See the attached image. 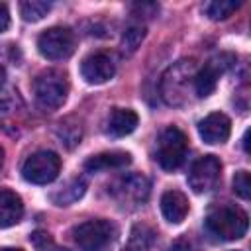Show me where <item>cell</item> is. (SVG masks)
Listing matches in <instances>:
<instances>
[{
	"label": "cell",
	"mask_w": 251,
	"mask_h": 251,
	"mask_svg": "<svg viewBox=\"0 0 251 251\" xmlns=\"http://www.w3.org/2000/svg\"><path fill=\"white\" fill-rule=\"evenodd\" d=\"M206 229L210 235H214L220 241H233L245 235L249 220L247 214L233 204H220L210 208L206 214Z\"/></svg>",
	"instance_id": "obj_1"
},
{
	"label": "cell",
	"mask_w": 251,
	"mask_h": 251,
	"mask_svg": "<svg viewBox=\"0 0 251 251\" xmlns=\"http://www.w3.org/2000/svg\"><path fill=\"white\" fill-rule=\"evenodd\" d=\"M118 237V227L110 220H88L73 227V239L82 251H106Z\"/></svg>",
	"instance_id": "obj_2"
},
{
	"label": "cell",
	"mask_w": 251,
	"mask_h": 251,
	"mask_svg": "<svg viewBox=\"0 0 251 251\" xmlns=\"http://www.w3.org/2000/svg\"><path fill=\"white\" fill-rule=\"evenodd\" d=\"M33 92L39 106H43L45 110L61 108L69 96L67 75L61 71H43L33 82Z\"/></svg>",
	"instance_id": "obj_3"
},
{
	"label": "cell",
	"mask_w": 251,
	"mask_h": 251,
	"mask_svg": "<svg viewBox=\"0 0 251 251\" xmlns=\"http://www.w3.org/2000/svg\"><path fill=\"white\" fill-rule=\"evenodd\" d=\"M186 151H188V143H186V135L171 126L167 127L159 139H157V149H155V159L157 163L165 169V171H176L182 163H184V157H186Z\"/></svg>",
	"instance_id": "obj_4"
},
{
	"label": "cell",
	"mask_w": 251,
	"mask_h": 251,
	"mask_svg": "<svg viewBox=\"0 0 251 251\" xmlns=\"http://www.w3.org/2000/svg\"><path fill=\"white\" fill-rule=\"evenodd\" d=\"M194 65L192 61H178L176 65H173L165 75H163V82H161V92L163 98L169 104H180L182 98L186 96V88L188 84H192L194 80Z\"/></svg>",
	"instance_id": "obj_5"
},
{
	"label": "cell",
	"mask_w": 251,
	"mask_h": 251,
	"mask_svg": "<svg viewBox=\"0 0 251 251\" xmlns=\"http://www.w3.org/2000/svg\"><path fill=\"white\" fill-rule=\"evenodd\" d=\"M61 171V159L53 151H37L29 155L22 167V175L27 182L47 184L57 178Z\"/></svg>",
	"instance_id": "obj_6"
},
{
	"label": "cell",
	"mask_w": 251,
	"mask_h": 251,
	"mask_svg": "<svg viewBox=\"0 0 251 251\" xmlns=\"http://www.w3.org/2000/svg\"><path fill=\"white\" fill-rule=\"evenodd\" d=\"M37 49L49 61L69 59L75 51V35L69 27H49L37 37Z\"/></svg>",
	"instance_id": "obj_7"
},
{
	"label": "cell",
	"mask_w": 251,
	"mask_h": 251,
	"mask_svg": "<svg viewBox=\"0 0 251 251\" xmlns=\"http://www.w3.org/2000/svg\"><path fill=\"white\" fill-rule=\"evenodd\" d=\"M220 173H222V163L216 155H204L200 157L188 171V184L196 194L202 192H210L218 180H220Z\"/></svg>",
	"instance_id": "obj_8"
},
{
	"label": "cell",
	"mask_w": 251,
	"mask_h": 251,
	"mask_svg": "<svg viewBox=\"0 0 251 251\" xmlns=\"http://www.w3.org/2000/svg\"><path fill=\"white\" fill-rule=\"evenodd\" d=\"M233 57L231 55H218L214 59H210L200 71H196L194 75V80H192V88H194V94L204 98V96H210L218 84V78L229 69Z\"/></svg>",
	"instance_id": "obj_9"
},
{
	"label": "cell",
	"mask_w": 251,
	"mask_h": 251,
	"mask_svg": "<svg viewBox=\"0 0 251 251\" xmlns=\"http://www.w3.org/2000/svg\"><path fill=\"white\" fill-rule=\"evenodd\" d=\"M80 75L88 84H104L116 75L114 59L108 53H92L80 63Z\"/></svg>",
	"instance_id": "obj_10"
},
{
	"label": "cell",
	"mask_w": 251,
	"mask_h": 251,
	"mask_svg": "<svg viewBox=\"0 0 251 251\" xmlns=\"http://www.w3.org/2000/svg\"><path fill=\"white\" fill-rule=\"evenodd\" d=\"M229 131H231V122L222 112H212L204 120H200V124H198L200 137L210 145L224 143L229 137Z\"/></svg>",
	"instance_id": "obj_11"
},
{
	"label": "cell",
	"mask_w": 251,
	"mask_h": 251,
	"mask_svg": "<svg viewBox=\"0 0 251 251\" xmlns=\"http://www.w3.org/2000/svg\"><path fill=\"white\" fill-rule=\"evenodd\" d=\"M114 192L116 196L122 200V202H135V204H141L147 200V194H149V182L143 175H127V176H122L116 186H114Z\"/></svg>",
	"instance_id": "obj_12"
},
{
	"label": "cell",
	"mask_w": 251,
	"mask_h": 251,
	"mask_svg": "<svg viewBox=\"0 0 251 251\" xmlns=\"http://www.w3.org/2000/svg\"><path fill=\"white\" fill-rule=\"evenodd\" d=\"M161 212L169 224H180L188 214V198L180 190H167L161 196Z\"/></svg>",
	"instance_id": "obj_13"
},
{
	"label": "cell",
	"mask_w": 251,
	"mask_h": 251,
	"mask_svg": "<svg viewBox=\"0 0 251 251\" xmlns=\"http://www.w3.org/2000/svg\"><path fill=\"white\" fill-rule=\"evenodd\" d=\"M24 216V202L12 190H0V227L16 226Z\"/></svg>",
	"instance_id": "obj_14"
},
{
	"label": "cell",
	"mask_w": 251,
	"mask_h": 251,
	"mask_svg": "<svg viewBox=\"0 0 251 251\" xmlns=\"http://www.w3.org/2000/svg\"><path fill=\"white\" fill-rule=\"evenodd\" d=\"M129 163H131L129 153H124V151H108V153L92 155L84 163V169L88 173H100V171H110V169H122V167H127Z\"/></svg>",
	"instance_id": "obj_15"
},
{
	"label": "cell",
	"mask_w": 251,
	"mask_h": 251,
	"mask_svg": "<svg viewBox=\"0 0 251 251\" xmlns=\"http://www.w3.org/2000/svg\"><path fill=\"white\" fill-rule=\"evenodd\" d=\"M137 114L133 110H127V108H114L110 118H108V133L114 135V137H124V135H129L135 127H137Z\"/></svg>",
	"instance_id": "obj_16"
},
{
	"label": "cell",
	"mask_w": 251,
	"mask_h": 251,
	"mask_svg": "<svg viewBox=\"0 0 251 251\" xmlns=\"http://www.w3.org/2000/svg\"><path fill=\"white\" fill-rule=\"evenodd\" d=\"M157 245H159L157 233H155L149 226L137 224V226H133V229H131L129 243H127V249H126V251H155Z\"/></svg>",
	"instance_id": "obj_17"
},
{
	"label": "cell",
	"mask_w": 251,
	"mask_h": 251,
	"mask_svg": "<svg viewBox=\"0 0 251 251\" xmlns=\"http://www.w3.org/2000/svg\"><path fill=\"white\" fill-rule=\"evenodd\" d=\"M84 190H86V186H84L82 180H71V182H69L67 186H63L59 192L51 194V200H53L57 206H69V204L76 202V200L84 194Z\"/></svg>",
	"instance_id": "obj_18"
},
{
	"label": "cell",
	"mask_w": 251,
	"mask_h": 251,
	"mask_svg": "<svg viewBox=\"0 0 251 251\" xmlns=\"http://www.w3.org/2000/svg\"><path fill=\"white\" fill-rule=\"evenodd\" d=\"M241 6V2H233V0H214V2H206L204 4V14L210 20H226L229 18L237 8Z\"/></svg>",
	"instance_id": "obj_19"
},
{
	"label": "cell",
	"mask_w": 251,
	"mask_h": 251,
	"mask_svg": "<svg viewBox=\"0 0 251 251\" xmlns=\"http://www.w3.org/2000/svg\"><path fill=\"white\" fill-rule=\"evenodd\" d=\"M49 10H51V4L41 0H27L20 4V14L25 22H39L47 16Z\"/></svg>",
	"instance_id": "obj_20"
},
{
	"label": "cell",
	"mask_w": 251,
	"mask_h": 251,
	"mask_svg": "<svg viewBox=\"0 0 251 251\" xmlns=\"http://www.w3.org/2000/svg\"><path fill=\"white\" fill-rule=\"evenodd\" d=\"M143 37H145V27L143 25H129L122 35V51L127 53V55L133 53L141 45Z\"/></svg>",
	"instance_id": "obj_21"
},
{
	"label": "cell",
	"mask_w": 251,
	"mask_h": 251,
	"mask_svg": "<svg viewBox=\"0 0 251 251\" xmlns=\"http://www.w3.org/2000/svg\"><path fill=\"white\" fill-rule=\"evenodd\" d=\"M57 135L61 139V143H65L67 147H73L80 141V135H82V129L78 124H73L71 120H65L57 126Z\"/></svg>",
	"instance_id": "obj_22"
},
{
	"label": "cell",
	"mask_w": 251,
	"mask_h": 251,
	"mask_svg": "<svg viewBox=\"0 0 251 251\" xmlns=\"http://www.w3.org/2000/svg\"><path fill=\"white\" fill-rule=\"evenodd\" d=\"M233 192L243 198V200H249L251 196V180H249V173L247 171H237L235 176H233Z\"/></svg>",
	"instance_id": "obj_23"
},
{
	"label": "cell",
	"mask_w": 251,
	"mask_h": 251,
	"mask_svg": "<svg viewBox=\"0 0 251 251\" xmlns=\"http://www.w3.org/2000/svg\"><path fill=\"white\" fill-rule=\"evenodd\" d=\"M31 241H33V245L37 247V251H67V249L57 247V245L53 243V239L49 237V233H45V231H35V233L31 235Z\"/></svg>",
	"instance_id": "obj_24"
},
{
	"label": "cell",
	"mask_w": 251,
	"mask_h": 251,
	"mask_svg": "<svg viewBox=\"0 0 251 251\" xmlns=\"http://www.w3.org/2000/svg\"><path fill=\"white\" fill-rule=\"evenodd\" d=\"M169 251H198L194 241L188 237H178L176 241H173V245L169 247Z\"/></svg>",
	"instance_id": "obj_25"
},
{
	"label": "cell",
	"mask_w": 251,
	"mask_h": 251,
	"mask_svg": "<svg viewBox=\"0 0 251 251\" xmlns=\"http://www.w3.org/2000/svg\"><path fill=\"white\" fill-rule=\"evenodd\" d=\"M10 25V12H8V6L6 4H0V33L6 31Z\"/></svg>",
	"instance_id": "obj_26"
},
{
	"label": "cell",
	"mask_w": 251,
	"mask_h": 251,
	"mask_svg": "<svg viewBox=\"0 0 251 251\" xmlns=\"http://www.w3.org/2000/svg\"><path fill=\"white\" fill-rule=\"evenodd\" d=\"M249 131H245V135H243V147H245V153H249Z\"/></svg>",
	"instance_id": "obj_27"
},
{
	"label": "cell",
	"mask_w": 251,
	"mask_h": 251,
	"mask_svg": "<svg viewBox=\"0 0 251 251\" xmlns=\"http://www.w3.org/2000/svg\"><path fill=\"white\" fill-rule=\"evenodd\" d=\"M4 80H6V71L0 67V88H2V84H4Z\"/></svg>",
	"instance_id": "obj_28"
},
{
	"label": "cell",
	"mask_w": 251,
	"mask_h": 251,
	"mask_svg": "<svg viewBox=\"0 0 251 251\" xmlns=\"http://www.w3.org/2000/svg\"><path fill=\"white\" fill-rule=\"evenodd\" d=\"M0 251H24V249H18V247H2Z\"/></svg>",
	"instance_id": "obj_29"
},
{
	"label": "cell",
	"mask_w": 251,
	"mask_h": 251,
	"mask_svg": "<svg viewBox=\"0 0 251 251\" xmlns=\"http://www.w3.org/2000/svg\"><path fill=\"white\" fill-rule=\"evenodd\" d=\"M2 163H4V149L0 147V167H2Z\"/></svg>",
	"instance_id": "obj_30"
}]
</instances>
